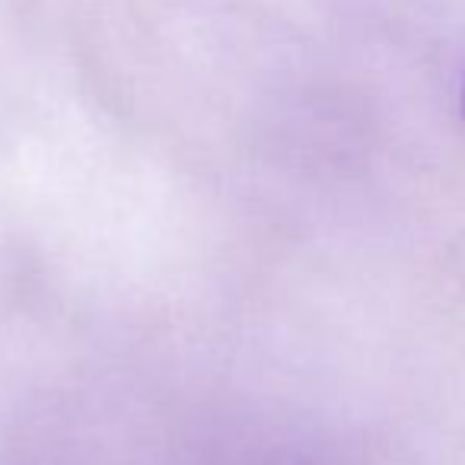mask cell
Segmentation results:
<instances>
[{
    "instance_id": "6da1fadb",
    "label": "cell",
    "mask_w": 465,
    "mask_h": 465,
    "mask_svg": "<svg viewBox=\"0 0 465 465\" xmlns=\"http://www.w3.org/2000/svg\"><path fill=\"white\" fill-rule=\"evenodd\" d=\"M462 112H465V96H462Z\"/></svg>"
}]
</instances>
